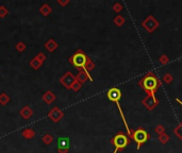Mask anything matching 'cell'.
<instances>
[{
	"mask_svg": "<svg viewBox=\"0 0 182 153\" xmlns=\"http://www.w3.org/2000/svg\"><path fill=\"white\" fill-rule=\"evenodd\" d=\"M142 86L146 89L147 91H153L158 86V81L154 77H146L143 81H142Z\"/></svg>",
	"mask_w": 182,
	"mask_h": 153,
	"instance_id": "obj_4",
	"label": "cell"
},
{
	"mask_svg": "<svg viewBox=\"0 0 182 153\" xmlns=\"http://www.w3.org/2000/svg\"><path fill=\"white\" fill-rule=\"evenodd\" d=\"M45 47H46V49H48L49 51L52 52L56 47H58V45H56V43L53 41V39H50V41H48L47 43L45 44Z\"/></svg>",
	"mask_w": 182,
	"mask_h": 153,
	"instance_id": "obj_13",
	"label": "cell"
},
{
	"mask_svg": "<svg viewBox=\"0 0 182 153\" xmlns=\"http://www.w3.org/2000/svg\"><path fill=\"white\" fill-rule=\"evenodd\" d=\"M9 101H10V98L5 93H2L0 95V103L2 104V105H5Z\"/></svg>",
	"mask_w": 182,
	"mask_h": 153,
	"instance_id": "obj_14",
	"label": "cell"
},
{
	"mask_svg": "<svg viewBox=\"0 0 182 153\" xmlns=\"http://www.w3.org/2000/svg\"><path fill=\"white\" fill-rule=\"evenodd\" d=\"M121 97V91H119L118 88H111L110 91H108V98L113 102H116L117 106H118V110L120 111V114L123 116V119H124V114H123V111H121V108L119 105V99Z\"/></svg>",
	"mask_w": 182,
	"mask_h": 153,
	"instance_id": "obj_3",
	"label": "cell"
},
{
	"mask_svg": "<svg viewBox=\"0 0 182 153\" xmlns=\"http://www.w3.org/2000/svg\"><path fill=\"white\" fill-rule=\"evenodd\" d=\"M22 136L27 139H30V138H33L35 136V132L32 129H26L22 132Z\"/></svg>",
	"mask_w": 182,
	"mask_h": 153,
	"instance_id": "obj_12",
	"label": "cell"
},
{
	"mask_svg": "<svg viewBox=\"0 0 182 153\" xmlns=\"http://www.w3.org/2000/svg\"><path fill=\"white\" fill-rule=\"evenodd\" d=\"M70 62L72 63L75 67L77 68H85L86 67V64H87V58L83 52L81 51H78L77 53H75L72 55V58H70Z\"/></svg>",
	"mask_w": 182,
	"mask_h": 153,
	"instance_id": "obj_1",
	"label": "cell"
},
{
	"mask_svg": "<svg viewBox=\"0 0 182 153\" xmlns=\"http://www.w3.org/2000/svg\"><path fill=\"white\" fill-rule=\"evenodd\" d=\"M85 77H86V75H84V72H80V73H79V75H78L79 80H81V81H84L85 79H86V78H85Z\"/></svg>",
	"mask_w": 182,
	"mask_h": 153,
	"instance_id": "obj_20",
	"label": "cell"
},
{
	"mask_svg": "<svg viewBox=\"0 0 182 153\" xmlns=\"http://www.w3.org/2000/svg\"><path fill=\"white\" fill-rule=\"evenodd\" d=\"M52 140H53V138H52V136L49 135V134H46L43 137V141L45 142L46 145H50L52 142Z\"/></svg>",
	"mask_w": 182,
	"mask_h": 153,
	"instance_id": "obj_16",
	"label": "cell"
},
{
	"mask_svg": "<svg viewBox=\"0 0 182 153\" xmlns=\"http://www.w3.org/2000/svg\"><path fill=\"white\" fill-rule=\"evenodd\" d=\"M39 11H41V13L43 14V15L47 16L48 14L51 12V9H50V7L48 5H44L43 7L41 8V10H39Z\"/></svg>",
	"mask_w": 182,
	"mask_h": 153,
	"instance_id": "obj_15",
	"label": "cell"
},
{
	"mask_svg": "<svg viewBox=\"0 0 182 153\" xmlns=\"http://www.w3.org/2000/svg\"><path fill=\"white\" fill-rule=\"evenodd\" d=\"M8 10L5 7H0V17H5L8 15Z\"/></svg>",
	"mask_w": 182,
	"mask_h": 153,
	"instance_id": "obj_18",
	"label": "cell"
},
{
	"mask_svg": "<svg viewBox=\"0 0 182 153\" xmlns=\"http://www.w3.org/2000/svg\"><path fill=\"white\" fill-rule=\"evenodd\" d=\"M148 137H149L148 133L145 131V130H142V129L135 131L134 134H133V138H134V140L136 141L137 148H139V149H140V147H141V145H143L144 142L147 141Z\"/></svg>",
	"mask_w": 182,
	"mask_h": 153,
	"instance_id": "obj_5",
	"label": "cell"
},
{
	"mask_svg": "<svg viewBox=\"0 0 182 153\" xmlns=\"http://www.w3.org/2000/svg\"><path fill=\"white\" fill-rule=\"evenodd\" d=\"M43 65V62H41V61L39 60L37 58H34L32 61L30 62V66L32 67L33 69H35V70H37V69H39V67Z\"/></svg>",
	"mask_w": 182,
	"mask_h": 153,
	"instance_id": "obj_11",
	"label": "cell"
},
{
	"mask_svg": "<svg viewBox=\"0 0 182 153\" xmlns=\"http://www.w3.org/2000/svg\"><path fill=\"white\" fill-rule=\"evenodd\" d=\"M61 82L63 83L64 86L67 87V88H70V87H72V85L76 83V79H75V77L72 75L70 72H67L65 75H64L63 78L61 79Z\"/></svg>",
	"mask_w": 182,
	"mask_h": 153,
	"instance_id": "obj_7",
	"label": "cell"
},
{
	"mask_svg": "<svg viewBox=\"0 0 182 153\" xmlns=\"http://www.w3.org/2000/svg\"><path fill=\"white\" fill-rule=\"evenodd\" d=\"M69 147V139L67 137H60L58 138V149L61 153H65L68 151Z\"/></svg>",
	"mask_w": 182,
	"mask_h": 153,
	"instance_id": "obj_6",
	"label": "cell"
},
{
	"mask_svg": "<svg viewBox=\"0 0 182 153\" xmlns=\"http://www.w3.org/2000/svg\"><path fill=\"white\" fill-rule=\"evenodd\" d=\"M43 99H44V101H45L46 103L50 104L54 99H56V96H54L51 91H47V93L43 96Z\"/></svg>",
	"mask_w": 182,
	"mask_h": 153,
	"instance_id": "obj_10",
	"label": "cell"
},
{
	"mask_svg": "<svg viewBox=\"0 0 182 153\" xmlns=\"http://www.w3.org/2000/svg\"><path fill=\"white\" fill-rule=\"evenodd\" d=\"M16 49H17L19 52L25 51V49H26V45H25L24 43H22V42H19V43L16 45Z\"/></svg>",
	"mask_w": 182,
	"mask_h": 153,
	"instance_id": "obj_17",
	"label": "cell"
},
{
	"mask_svg": "<svg viewBox=\"0 0 182 153\" xmlns=\"http://www.w3.org/2000/svg\"><path fill=\"white\" fill-rule=\"evenodd\" d=\"M32 114L33 112L31 111V108H29V106H25V108H22V111H20V115H22L25 119H28Z\"/></svg>",
	"mask_w": 182,
	"mask_h": 153,
	"instance_id": "obj_9",
	"label": "cell"
},
{
	"mask_svg": "<svg viewBox=\"0 0 182 153\" xmlns=\"http://www.w3.org/2000/svg\"><path fill=\"white\" fill-rule=\"evenodd\" d=\"M36 58H39V61H41V62H44V61L46 60V56H45V54H43V53H39L36 55Z\"/></svg>",
	"mask_w": 182,
	"mask_h": 153,
	"instance_id": "obj_19",
	"label": "cell"
},
{
	"mask_svg": "<svg viewBox=\"0 0 182 153\" xmlns=\"http://www.w3.org/2000/svg\"><path fill=\"white\" fill-rule=\"evenodd\" d=\"M49 117L52 119V120L56 122V121H59L62 117H63V113H62L61 110H59L58 108H54L53 110L49 113Z\"/></svg>",
	"mask_w": 182,
	"mask_h": 153,
	"instance_id": "obj_8",
	"label": "cell"
},
{
	"mask_svg": "<svg viewBox=\"0 0 182 153\" xmlns=\"http://www.w3.org/2000/svg\"><path fill=\"white\" fill-rule=\"evenodd\" d=\"M113 145H114L115 149L113 153H117V151L119 149H125L128 145V138L127 136H125L124 134H118L114 137L113 139Z\"/></svg>",
	"mask_w": 182,
	"mask_h": 153,
	"instance_id": "obj_2",
	"label": "cell"
}]
</instances>
